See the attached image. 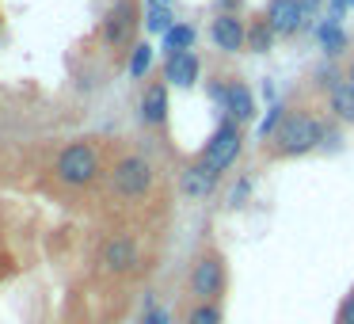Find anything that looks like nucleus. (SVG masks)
<instances>
[{
  "mask_svg": "<svg viewBox=\"0 0 354 324\" xmlns=\"http://www.w3.org/2000/svg\"><path fill=\"white\" fill-rule=\"evenodd\" d=\"M209 39L221 54H240V50H248V24L236 12H217L209 19Z\"/></svg>",
  "mask_w": 354,
  "mask_h": 324,
  "instance_id": "0eeeda50",
  "label": "nucleus"
},
{
  "mask_svg": "<svg viewBox=\"0 0 354 324\" xmlns=\"http://www.w3.org/2000/svg\"><path fill=\"white\" fill-rule=\"evenodd\" d=\"M278 42V35H274V27L267 24V16H252V24H248V50L252 54H270V46Z\"/></svg>",
  "mask_w": 354,
  "mask_h": 324,
  "instance_id": "dca6fc26",
  "label": "nucleus"
},
{
  "mask_svg": "<svg viewBox=\"0 0 354 324\" xmlns=\"http://www.w3.org/2000/svg\"><path fill=\"white\" fill-rule=\"evenodd\" d=\"M351 294H354V286H351Z\"/></svg>",
  "mask_w": 354,
  "mask_h": 324,
  "instance_id": "c85d7f7f",
  "label": "nucleus"
},
{
  "mask_svg": "<svg viewBox=\"0 0 354 324\" xmlns=\"http://www.w3.org/2000/svg\"><path fill=\"white\" fill-rule=\"evenodd\" d=\"M252 191H255V176H240L236 183H232V191H229V206H232V210L248 206V199H252Z\"/></svg>",
  "mask_w": 354,
  "mask_h": 324,
  "instance_id": "4be33fe9",
  "label": "nucleus"
},
{
  "mask_svg": "<svg viewBox=\"0 0 354 324\" xmlns=\"http://www.w3.org/2000/svg\"><path fill=\"white\" fill-rule=\"evenodd\" d=\"M138 324H171V313H168V309H160V305H149L145 313H141Z\"/></svg>",
  "mask_w": 354,
  "mask_h": 324,
  "instance_id": "5701e85b",
  "label": "nucleus"
},
{
  "mask_svg": "<svg viewBox=\"0 0 354 324\" xmlns=\"http://www.w3.org/2000/svg\"><path fill=\"white\" fill-rule=\"evenodd\" d=\"M335 324H354V294H346L339 301V313H335Z\"/></svg>",
  "mask_w": 354,
  "mask_h": 324,
  "instance_id": "b1692460",
  "label": "nucleus"
},
{
  "mask_svg": "<svg viewBox=\"0 0 354 324\" xmlns=\"http://www.w3.org/2000/svg\"><path fill=\"white\" fill-rule=\"evenodd\" d=\"M194 39H198L194 24H176L164 35V54H187V50H194Z\"/></svg>",
  "mask_w": 354,
  "mask_h": 324,
  "instance_id": "a211bd4d",
  "label": "nucleus"
},
{
  "mask_svg": "<svg viewBox=\"0 0 354 324\" xmlns=\"http://www.w3.org/2000/svg\"><path fill=\"white\" fill-rule=\"evenodd\" d=\"M187 286H191L194 301H221L225 290H229V263L217 248H206V252L194 255L191 275H187Z\"/></svg>",
  "mask_w": 354,
  "mask_h": 324,
  "instance_id": "7ed1b4c3",
  "label": "nucleus"
},
{
  "mask_svg": "<svg viewBox=\"0 0 354 324\" xmlns=\"http://www.w3.org/2000/svg\"><path fill=\"white\" fill-rule=\"evenodd\" d=\"M351 4H354V0H351Z\"/></svg>",
  "mask_w": 354,
  "mask_h": 324,
  "instance_id": "c756f323",
  "label": "nucleus"
},
{
  "mask_svg": "<svg viewBox=\"0 0 354 324\" xmlns=\"http://www.w3.org/2000/svg\"><path fill=\"white\" fill-rule=\"evenodd\" d=\"M351 8H354L351 0H328V19H335V24H343V16H346Z\"/></svg>",
  "mask_w": 354,
  "mask_h": 324,
  "instance_id": "393cba45",
  "label": "nucleus"
},
{
  "mask_svg": "<svg viewBox=\"0 0 354 324\" xmlns=\"http://www.w3.org/2000/svg\"><path fill=\"white\" fill-rule=\"evenodd\" d=\"M240 153H244V130H240L232 118H221L217 123V130L209 134V141L202 145V153H198V161L206 164L209 172H229L232 164L240 161Z\"/></svg>",
  "mask_w": 354,
  "mask_h": 324,
  "instance_id": "20e7f679",
  "label": "nucleus"
},
{
  "mask_svg": "<svg viewBox=\"0 0 354 324\" xmlns=\"http://www.w3.org/2000/svg\"><path fill=\"white\" fill-rule=\"evenodd\" d=\"M301 4V12H305V19H308V31H313V19H316V12L328 4V0H297Z\"/></svg>",
  "mask_w": 354,
  "mask_h": 324,
  "instance_id": "a878e982",
  "label": "nucleus"
},
{
  "mask_svg": "<svg viewBox=\"0 0 354 324\" xmlns=\"http://www.w3.org/2000/svg\"><path fill=\"white\" fill-rule=\"evenodd\" d=\"M138 0H115L111 12L103 16V42L111 50H126V46H138L133 35H138Z\"/></svg>",
  "mask_w": 354,
  "mask_h": 324,
  "instance_id": "423d86ee",
  "label": "nucleus"
},
{
  "mask_svg": "<svg viewBox=\"0 0 354 324\" xmlns=\"http://www.w3.org/2000/svg\"><path fill=\"white\" fill-rule=\"evenodd\" d=\"M343 80H346V84H354V57H351V65H346V73H343Z\"/></svg>",
  "mask_w": 354,
  "mask_h": 324,
  "instance_id": "bb28decb",
  "label": "nucleus"
},
{
  "mask_svg": "<svg viewBox=\"0 0 354 324\" xmlns=\"http://www.w3.org/2000/svg\"><path fill=\"white\" fill-rule=\"evenodd\" d=\"M282 118H286V107H282V103H270L267 115H263V123H259V138H263V141L274 138V130L282 126Z\"/></svg>",
  "mask_w": 354,
  "mask_h": 324,
  "instance_id": "412c9836",
  "label": "nucleus"
},
{
  "mask_svg": "<svg viewBox=\"0 0 354 324\" xmlns=\"http://www.w3.org/2000/svg\"><path fill=\"white\" fill-rule=\"evenodd\" d=\"M141 123L145 126L168 123V80H153V84L141 92Z\"/></svg>",
  "mask_w": 354,
  "mask_h": 324,
  "instance_id": "ddd939ff",
  "label": "nucleus"
},
{
  "mask_svg": "<svg viewBox=\"0 0 354 324\" xmlns=\"http://www.w3.org/2000/svg\"><path fill=\"white\" fill-rule=\"evenodd\" d=\"M313 35H316V42H320V50L328 57H339L346 50V31H343V24H335V19H320V24H313Z\"/></svg>",
  "mask_w": 354,
  "mask_h": 324,
  "instance_id": "2eb2a0df",
  "label": "nucleus"
},
{
  "mask_svg": "<svg viewBox=\"0 0 354 324\" xmlns=\"http://www.w3.org/2000/svg\"><path fill=\"white\" fill-rule=\"evenodd\" d=\"M328 111H331L335 123L354 126V84H346V80L339 77L335 84L328 88Z\"/></svg>",
  "mask_w": 354,
  "mask_h": 324,
  "instance_id": "4468645a",
  "label": "nucleus"
},
{
  "mask_svg": "<svg viewBox=\"0 0 354 324\" xmlns=\"http://www.w3.org/2000/svg\"><path fill=\"white\" fill-rule=\"evenodd\" d=\"M225 118H232L236 126L252 123L259 115V103H255V92L244 84V80H229V92H225Z\"/></svg>",
  "mask_w": 354,
  "mask_h": 324,
  "instance_id": "1a4fd4ad",
  "label": "nucleus"
},
{
  "mask_svg": "<svg viewBox=\"0 0 354 324\" xmlns=\"http://www.w3.org/2000/svg\"><path fill=\"white\" fill-rule=\"evenodd\" d=\"M263 16H267L270 27H274L278 39H293V35L308 31V19H305V12H301L297 0H270Z\"/></svg>",
  "mask_w": 354,
  "mask_h": 324,
  "instance_id": "6e6552de",
  "label": "nucleus"
},
{
  "mask_svg": "<svg viewBox=\"0 0 354 324\" xmlns=\"http://www.w3.org/2000/svg\"><path fill=\"white\" fill-rule=\"evenodd\" d=\"M324 134H328V123L316 118L313 111H286L282 126L270 138V156L274 161H293V156L316 153L324 145Z\"/></svg>",
  "mask_w": 354,
  "mask_h": 324,
  "instance_id": "f257e3e1",
  "label": "nucleus"
},
{
  "mask_svg": "<svg viewBox=\"0 0 354 324\" xmlns=\"http://www.w3.org/2000/svg\"><path fill=\"white\" fill-rule=\"evenodd\" d=\"M153 4H171V0H153Z\"/></svg>",
  "mask_w": 354,
  "mask_h": 324,
  "instance_id": "cd10ccee",
  "label": "nucleus"
},
{
  "mask_svg": "<svg viewBox=\"0 0 354 324\" xmlns=\"http://www.w3.org/2000/svg\"><path fill=\"white\" fill-rule=\"evenodd\" d=\"M100 172H103V161H100V149L92 141H73L54 161V176L65 187H92L100 179Z\"/></svg>",
  "mask_w": 354,
  "mask_h": 324,
  "instance_id": "f03ea898",
  "label": "nucleus"
},
{
  "mask_svg": "<svg viewBox=\"0 0 354 324\" xmlns=\"http://www.w3.org/2000/svg\"><path fill=\"white\" fill-rule=\"evenodd\" d=\"M217 183H221V176L209 172L202 161H191L183 172H179V191H183L187 199H209V195L217 191Z\"/></svg>",
  "mask_w": 354,
  "mask_h": 324,
  "instance_id": "f8f14e48",
  "label": "nucleus"
},
{
  "mask_svg": "<svg viewBox=\"0 0 354 324\" xmlns=\"http://www.w3.org/2000/svg\"><path fill=\"white\" fill-rule=\"evenodd\" d=\"M100 263L111 275H126V271L138 267V240L133 237H111L100 252Z\"/></svg>",
  "mask_w": 354,
  "mask_h": 324,
  "instance_id": "9d476101",
  "label": "nucleus"
},
{
  "mask_svg": "<svg viewBox=\"0 0 354 324\" xmlns=\"http://www.w3.org/2000/svg\"><path fill=\"white\" fill-rule=\"evenodd\" d=\"M183 324H225V309L217 305V301H194V305L187 309Z\"/></svg>",
  "mask_w": 354,
  "mask_h": 324,
  "instance_id": "6ab92c4d",
  "label": "nucleus"
},
{
  "mask_svg": "<svg viewBox=\"0 0 354 324\" xmlns=\"http://www.w3.org/2000/svg\"><path fill=\"white\" fill-rule=\"evenodd\" d=\"M198 73H202V62L194 50L164 57V80H168V88H194L198 84Z\"/></svg>",
  "mask_w": 354,
  "mask_h": 324,
  "instance_id": "9b49d317",
  "label": "nucleus"
},
{
  "mask_svg": "<svg viewBox=\"0 0 354 324\" xmlns=\"http://www.w3.org/2000/svg\"><path fill=\"white\" fill-rule=\"evenodd\" d=\"M179 19H176V12H171V4H153L149 0V12H145V31H153V35H168L171 27H176Z\"/></svg>",
  "mask_w": 354,
  "mask_h": 324,
  "instance_id": "f3484780",
  "label": "nucleus"
},
{
  "mask_svg": "<svg viewBox=\"0 0 354 324\" xmlns=\"http://www.w3.org/2000/svg\"><path fill=\"white\" fill-rule=\"evenodd\" d=\"M153 164L145 161V156L138 153H126L115 161V168H111V191L118 195V199H145L149 191H153Z\"/></svg>",
  "mask_w": 354,
  "mask_h": 324,
  "instance_id": "39448f33",
  "label": "nucleus"
},
{
  "mask_svg": "<svg viewBox=\"0 0 354 324\" xmlns=\"http://www.w3.org/2000/svg\"><path fill=\"white\" fill-rule=\"evenodd\" d=\"M149 65H153V46H149V42H138V46L130 50V77L141 80L149 73Z\"/></svg>",
  "mask_w": 354,
  "mask_h": 324,
  "instance_id": "aec40b11",
  "label": "nucleus"
}]
</instances>
